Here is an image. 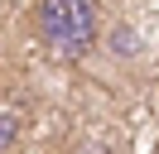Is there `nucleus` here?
<instances>
[{"label": "nucleus", "mask_w": 159, "mask_h": 154, "mask_svg": "<svg viewBox=\"0 0 159 154\" xmlns=\"http://www.w3.org/2000/svg\"><path fill=\"white\" fill-rule=\"evenodd\" d=\"M34 29L58 53H87L97 43V5L92 0H39Z\"/></svg>", "instance_id": "nucleus-1"}, {"label": "nucleus", "mask_w": 159, "mask_h": 154, "mask_svg": "<svg viewBox=\"0 0 159 154\" xmlns=\"http://www.w3.org/2000/svg\"><path fill=\"white\" fill-rule=\"evenodd\" d=\"M15 140H20V125H15V116H10V111H0V154H10V149H15Z\"/></svg>", "instance_id": "nucleus-2"}, {"label": "nucleus", "mask_w": 159, "mask_h": 154, "mask_svg": "<svg viewBox=\"0 0 159 154\" xmlns=\"http://www.w3.org/2000/svg\"><path fill=\"white\" fill-rule=\"evenodd\" d=\"M111 48H125V53H135V38H130V29H111Z\"/></svg>", "instance_id": "nucleus-3"}, {"label": "nucleus", "mask_w": 159, "mask_h": 154, "mask_svg": "<svg viewBox=\"0 0 159 154\" xmlns=\"http://www.w3.org/2000/svg\"><path fill=\"white\" fill-rule=\"evenodd\" d=\"M154 116H159V101H154Z\"/></svg>", "instance_id": "nucleus-4"}]
</instances>
